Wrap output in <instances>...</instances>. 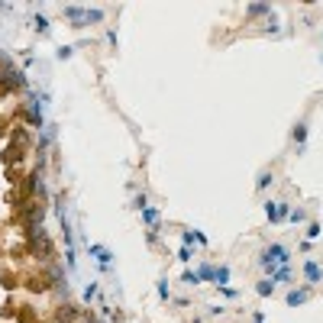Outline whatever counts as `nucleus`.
I'll return each mask as SVG.
<instances>
[{"instance_id":"16","label":"nucleus","mask_w":323,"mask_h":323,"mask_svg":"<svg viewBox=\"0 0 323 323\" xmlns=\"http://www.w3.org/2000/svg\"><path fill=\"white\" fill-rule=\"evenodd\" d=\"M268 13H272V7H268V4H249L246 7V16H268Z\"/></svg>"},{"instance_id":"21","label":"nucleus","mask_w":323,"mask_h":323,"mask_svg":"<svg viewBox=\"0 0 323 323\" xmlns=\"http://www.w3.org/2000/svg\"><path fill=\"white\" fill-rule=\"evenodd\" d=\"M32 23H36V29H39V32H49V20H46L42 13H36V16H32Z\"/></svg>"},{"instance_id":"25","label":"nucleus","mask_w":323,"mask_h":323,"mask_svg":"<svg viewBox=\"0 0 323 323\" xmlns=\"http://www.w3.org/2000/svg\"><path fill=\"white\" fill-rule=\"evenodd\" d=\"M304 217H307V213H304V210H301V207H298V210H291V213H288V220H291V223H301V220H304Z\"/></svg>"},{"instance_id":"13","label":"nucleus","mask_w":323,"mask_h":323,"mask_svg":"<svg viewBox=\"0 0 323 323\" xmlns=\"http://www.w3.org/2000/svg\"><path fill=\"white\" fill-rule=\"evenodd\" d=\"M16 320H20V323H39V317H36V310H32L29 304H23V307L16 310Z\"/></svg>"},{"instance_id":"22","label":"nucleus","mask_w":323,"mask_h":323,"mask_svg":"<svg viewBox=\"0 0 323 323\" xmlns=\"http://www.w3.org/2000/svg\"><path fill=\"white\" fill-rule=\"evenodd\" d=\"M178 259L181 262H191V259H194V246H181L178 249Z\"/></svg>"},{"instance_id":"2","label":"nucleus","mask_w":323,"mask_h":323,"mask_svg":"<svg viewBox=\"0 0 323 323\" xmlns=\"http://www.w3.org/2000/svg\"><path fill=\"white\" fill-rule=\"evenodd\" d=\"M259 262H262V268H265V272L272 275L275 268H281V265H291V249H288V246H281V242H268V246L262 249Z\"/></svg>"},{"instance_id":"9","label":"nucleus","mask_w":323,"mask_h":323,"mask_svg":"<svg viewBox=\"0 0 323 323\" xmlns=\"http://www.w3.org/2000/svg\"><path fill=\"white\" fill-rule=\"evenodd\" d=\"M272 281H275V284H291V281H294V268H291V265L275 268V272H272Z\"/></svg>"},{"instance_id":"19","label":"nucleus","mask_w":323,"mask_h":323,"mask_svg":"<svg viewBox=\"0 0 323 323\" xmlns=\"http://www.w3.org/2000/svg\"><path fill=\"white\" fill-rule=\"evenodd\" d=\"M181 281H185V284H200V278H197V272L185 268V272H181Z\"/></svg>"},{"instance_id":"14","label":"nucleus","mask_w":323,"mask_h":323,"mask_svg":"<svg viewBox=\"0 0 323 323\" xmlns=\"http://www.w3.org/2000/svg\"><path fill=\"white\" fill-rule=\"evenodd\" d=\"M226 281H230V268H226V265H213V281L210 284L226 288Z\"/></svg>"},{"instance_id":"27","label":"nucleus","mask_w":323,"mask_h":323,"mask_svg":"<svg viewBox=\"0 0 323 323\" xmlns=\"http://www.w3.org/2000/svg\"><path fill=\"white\" fill-rule=\"evenodd\" d=\"M307 236H310V239L320 236V223H310V226H307Z\"/></svg>"},{"instance_id":"8","label":"nucleus","mask_w":323,"mask_h":323,"mask_svg":"<svg viewBox=\"0 0 323 323\" xmlns=\"http://www.w3.org/2000/svg\"><path fill=\"white\" fill-rule=\"evenodd\" d=\"M310 298V288H291V291H288V304H291V307H301V304L304 301H307Z\"/></svg>"},{"instance_id":"17","label":"nucleus","mask_w":323,"mask_h":323,"mask_svg":"<svg viewBox=\"0 0 323 323\" xmlns=\"http://www.w3.org/2000/svg\"><path fill=\"white\" fill-rule=\"evenodd\" d=\"M256 291L262 294V298H272V294H275V281H272V278H268V281H259Z\"/></svg>"},{"instance_id":"18","label":"nucleus","mask_w":323,"mask_h":323,"mask_svg":"<svg viewBox=\"0 0 323 323\" xmlns=\"http://www.w3.org/2000/svg\"><path fill=\"white\" fill-rule=\"evenodd\" d=\"M197 278H200V281H213V265H200Z\"/></svg>"},{"instance_id":"3","label":"nucleus","mask_w":323,"mask_h":323,"mask_svg":"<svg viewBox=\"0 0 323 323\" xmlns=\"http://www.w3.org/2000/svg\"><path fill=\"white\" fill-rule=\"evenodd\" d=\"M23 288L26 291H32V294H46L52 291V281H49V272H46V265L39 268V272H29L23 278Z\"/></svg>"},{"instance_id":"20","label":"nucleus","mask_w":323,"mask_h":323,"mask_svg":"<svg viewBox=\"0 0 323 323\" xmlns=\"http://www.w3.org/2000/svg\"><path fill=\"white\" fill-rule=\"evenodd\" d=\"M159 298H162V301H171V291H168V278H162V281H159Z\"/></svg>"},{"instance_id":"11","label":"nucleus","mask_w":323,"mask_h":323,"mask_svg":"<svg viewBox=\"0 0 323 323\" xmlns=\"http://www.w3.org/2000/svg\"><path fill=\"white\" fill-rule=\"evenodd\" d=\"M291 139H294V146H298V149H304V146H307V123H298L291 129Z\"/></svg>"},{"instance_id":"29","label":"nucleus","mask_w":323,"mask_h":323,"mask_svg":"<svg viewBox=\"0 0 323 323\" xmlns=\"http://www.w3.org/2000/svg\"><path fill=\"white\" fill-rule=\"evenodd\" d=\"M136 207H139V210H146V207H149V204H146V194H136Z\"/></svg>"},{"instance_id":"5","label":"nucleus","mask_w":323,"mask_h":323,"mask_svg":"<svg viewBox=\"0 0 323 323\" xmlns=\"http://www.w3.org/2000/svg\"><path fill=\"white\" fill-rule=\"evenodd\" d=\"M81 320V310H78V304H71V301H62L55 307V323H78Z\"/></svg>"},{"instance_id":"23","label":"nucleus","mask_w":323,"mask_h":323,"mask_svg":"<svg viewBox=\"0 0 323 323\" xmlns=\"http://www.w3.org/2000/svg\"><path fill=\"white\" fill-rule=\"evenodd\" d=\"M55 55H58V58H62V62H65V58H71V55H75V46H62V49L55 52Z\"/></svg>"},{"instance_id":"24","label":"nucleus","mask_w":323,"mask_h":323,"mask_svg":"<svg viewBox=\"0 0 323 323\" xmlns=\"http://www.w3.org/2000/svg\"><path fill=\"white\" fill-rule=\"evenodd\" d=\"M256 185H259V188H268V185H272V171H262V174H259V181H256Z\"/></svg>"},{"instance_id":"26","label":"nucleus","mask_w":323,"mask_h":323,"mask_svg":"<svg viewBox=\"0 0 323 323\" xmlns=\"http://www.w3.org/2000/svg\"><path fill=\"white\" fill-rule=\"evenodd\" d=\"M78 323H107V320H100V317H94V313H81V320Z\"/></svg>"},{"instance_id":"30","label":"nucleus","mask_w":323,"mask_h":323,"mask_svg":"<svg viewBox=\"0 0 323 323\" xmlns=\"http://www.w3.org/2000/svg\"><path fill=\"white\" fill-rule=\"evenodd\" d=\"M252 323H265V313H262V310H259V313H252Z\"/></svg>"},{"instance_id":"6","label":"nucleus","mask_w":323,"mask_h":323,"mask_svg":"<svg viewBox=\"0 0 323 323\" xmlns=\"http://www.w3.org/2000/svg\"><path fill=\"white\" fill-rule=\"evenodd\" d=\"M288 213H291V207H288V204H275V200H265V217H268V223H281Z\"/></svg>"},{"instance_id":"10","label":"nucleus","mask_w":323,"mask_h":323,"mask_svg":"<svg viewBox=\"0 0 323 323\" xmlns=\"http://www.w3.org/2000/svg\"><path fill=\"white\" fill-rule=\"evenodd\" d=\"M87 256H94V259H97L100 262V272H107V268H110V252L107 249H103V246H91V252H87Z\"/></svg>"},{"instance_id":"15","label":"nucleus","mask_w":323,"mask_h":323,"mask_svg":"<svg viewBox=\"0 0 323 323\" xmlns=\"http://www.w3.org/2000/svg\"><path fill=\"white\" fill-rule=\"evenodd\" d=\"M142 220L149 223V230H152V233L159 230V210H155V207H146V210H142Z\"/></svg>"},{"instance_id":"12","label":"nucleus","mask_w":323,"mask_h":323,"mask_svg":"<svg viewBox=\"0 0 323 323\" xmlns=\"http://www.w3.org/2000/svg\"><path fill=\"white\" fill-rule=\"evenodd\" d=\"M0 284H4L7 291H16L23 281H20V275H16V272H4V275H0Z\"/></svg>"},{"instance_id":"28","label":"nucleus","mask_w":323,"mask_h":323,"mask_svg":"<svg viewBox=\"0 0 323 323\" xmlns=\"http://www.w3.org/2000/svg\"><path fill=\"white\" fill-rule=\"evenodd\" d=\"M94 294H97V284H87V288H84V301H91Z\"/></svg>"},{"instance_id":"1","label":"nucleus","mask_w":323,"mask_h":323,"mask_svg":"<svg viewBox=\"0 0 323 323\" xmlns=\"http://www.w3.org/2000/svg\"><path fill=\"white\" fill-rule=\"evenodd\" d=\"M36 262H42V265H52L55 262V242H52V236L46 233V226H36V230H26V249Z\"/></svg>"},{"instance_id":"4","label":"nucleus","mask_w":323,"mask_h":323,"mask_svg":"<svg viewBox=\"0 0 323 323\" xmlns=\"http://www.w3.org/2000/svg\"><path fill=\"white\" fill-rule=\"evenodd\" d=\"M65 16L71 20V26H81V23H100V20H103V10H84V7H65Z\"/></svg>"},{"instance_id":"7","label":"nucleus","mask_w":323,"mask_h":323,"mask_svg":"<svg viewBox=\"0 0 323 323\" xmlns=\"http://www.w3.org/2000/svg\"><path fill=\"white\" fill-rule=\"evenodd\" d=\"M304 278H307V284H320L323 281V268L313 259H307V262H304Z\"/></svg>"}]
</instances>
